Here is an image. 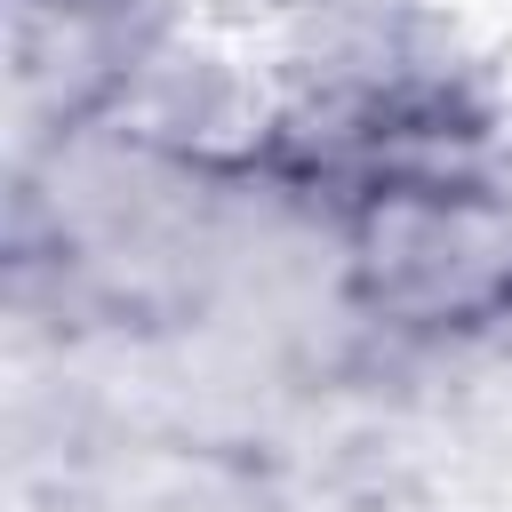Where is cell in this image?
Returning <instances> with one entry per match:
<instances>
[{"instance_id":"obj_1","label":"cell","mask_w":512,"mask_h":512,"mask_svg":"<svg viewBox=\"0 0 512 512\" xmlns=\"http://www.w3.org/2000/svg\"><path fill=\"white\" fill-rule=\"evenodd\" d=\"M344 288L392 336H472L512 320V200L448 152L352 176Z\"/></svg>"}]
</instances>
